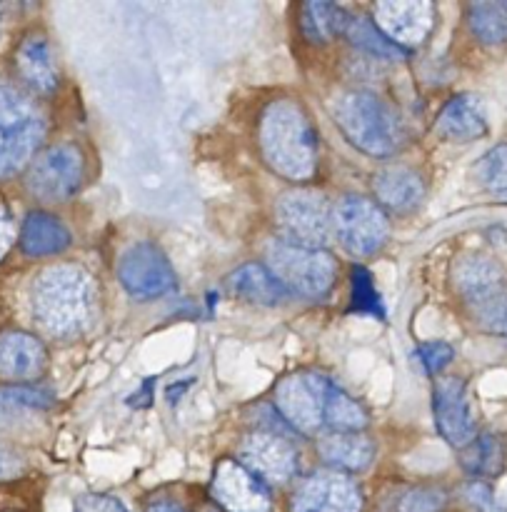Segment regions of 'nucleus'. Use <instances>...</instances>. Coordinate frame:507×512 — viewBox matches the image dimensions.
Returning a JSON list of instances; mask_svg holds the SVG:
<instances>
[{
    "mask_svg": "<svg viewBox=\"0 0 507 512\" xmlns=\"http://www.w3.org/2000/svg\"><path fill=\"white\" fill-rule=\"evenodd\" d=\"M33 318L53 338H78L93 325L98 310L95 283L78 265H50L30 288Z\"/></svg>",
    "mask_w": 507,
    "mask_h": 512,
    "instance_id": "nucleus-1",
    "label": "nucleus"
},
{
    "mask_svg": "<svg viewBox=\"0 0 507 512\" xmlns=\"http://www.w3.org/2000/svg\"><path fill=\"white\" fill-rule=\"evenodd\" d=\"M258 143L268 168L280 178L303 183L318 170V130L303 105L295 100H273L263 110Z\"/></svg>",
    "mask_w": 507,
    "mask_h": 512,
    "instance_id": "nucleus-2",
    "label": "nucleus"
},
{
    "mask_svg": "<svg viewBox=\"0 0 507 512\" xmlns=\"http://www.w3.org/2000/svg\"><path fill=\"white\" fill-rule=\"evenodd\" d=\"M333 118L350 145L373 158L398 153L405 140L398 110L373 90H350L335 98Z\"/></svg>",
    "mask_w": 507,
    "mask_h": 512,
    "instance_id": "nucleus-3",
    "label": "nucleus"
},
{
    "mask_svg": "<svg viewBox=\"0 0 507 512\" xmlns=\"http://www.w3.org/2000/svg\"><path fill=\"white\" fill-rule=\"evenodd\" d=\"M268 270L283 283L288 293L308 295V298H323L330 293L338 275L333 255L325 250L300 248L285 240H273L265 250Z\"/></svg>",
    "mask_w": 507,
    "mask_h": 512,
    "instance_id": "nucleus-4",
    "label": "nucleus"
},
{
    "mask_svg": "<svg viewBox=\"0 0 507 512\" xmlns=\"http://www.w3.org/2000/svg\"><path fill=\"white\" fill-rule=\"evenodd\" d=\"M43 135L40 110L15 90H0V178L25 168Z\"/></svg>",
    "mask_w": 507,
    "mask_h": 512,
    "instance_id": "nucleus-5",
    "label": "nucleus"
},
{
    "mask_svg": "<svg viewBox=\"0 0 507 512\" xmlns=\"http://www.w3.org/2000/svg\"><path fill=\"white\" fill-rule=\"evenodd\" d=\"M275 215L283 233L280 240L290 245L323 250L333 233V208L320 190L298 188L283 193L275 205Z\"/></svg>",
    "mask_w": 507,
    "mask_h": 512,
    "instance_id": "nucleus-6",
    "label": "nucleus"
},
{
    "mask_svg": "<svg viewBox=\"0 0 507 512\" xmlns=\"http://www.w3.org/2000/svg\"><path fill=\"white\" fill-rule=\"evenodd\" d=\"M333 228L340 243L355 258L378 253L390 235V223L383 208L363 195H348L333 213Z\"/></svg>",
    "mask_w": 507,
    "mask_h": 512,
    "instance_id": "nucleus-7",
    "label": "nucleus"
},
{
    "mask_svg": "<svg viewBox=\"0 0 507 512\" xmlns=\"http://www.w3.org/2000/svg\"><path fill=\"white\" fill-rule=\"evenodd\" d=\"M330 378L318 373H298L275 388V408L280 418L303 435H318L325 428V395Z\"/></svg>",
    "mask_w": 507,
    "mask_h": 512,
    "instance_id": "nucleus-8",
    "label": "nucleus"
},
{
    "mask_svg": "<svg viewBox=\"0 0 507 512\" xmlns=\"http://www.w3.org/2000/svg\"><path fill=\"white\" fill-rule=\"evenodd\" d=\"M83 173V155L75 145H53L30 165L28 190L45 203H63L78 193Z\"/></svg>",
    "mask_w": 507,
    "mask_h": 512,
    "instance_id": "nucleus-9",
    "label": "nucleus"
},
{
    "mask_svg": "<svg viewBox=\"0 0 507 512\" xmlns=\"http://www.w3.org/2000/svg\"><path fill=\"white\" fill-rule=\"evenodd\" d=\"M120 285L128 290V295L138 300H153L160 295L173 293L178 278L170 265L168 255L155 243H135L123 253L118 263Z\"/></svg>",
    "mask_w": 507,
    "mask_h": 512,
    "instance_id": "nucleus-10",
    "label": "nucleus"
},
{
    "mask_svg": "<svg viewBox=\"0 0 507 512\" xmlns=\"http://www.w3.org/2000/svg\"><path fill=\"white\" fill-rule=\"evenodd\" d=\"M293 512H363V490L338 470L308 475L290 500Z\"/></svg>",
    "mask_w": 507,
    "mask_h": 512,
    "instance_id": "nucleus-11",
    "label": "nucleus"
},
{
    "mask_svg": "<svg viewBox=\"0 0 507 512\" xmlns=\"http://www.w3.org/2000/svg\"><path fill=\"white\" fill-rule=\"evenodd\" d=\"M210 495L225 512H273L268 485L255 478L240 460H220Z\"/></svg>",
    "mask_w": 507,
    "mask_h": 512,
    "instance_id": "nucleus-12",
    "label": "nucleus"
},
{
    "mask_svg": "<svg viewBox=\"0 0 507 512\" xmlns=\"http://www.w3.org/2000/svg\"><path fill=\"white\" fill-rule=\"evenodd\" d=\"M240 463L263 483H288L298 473V450L275 430H258L243 440Z\"/></svg>",
    "mask_w": 507,
    "mask_h": 512,
    "instance_id": "nucleus-13",
    "label": "nucleus"
},
{
    "mask_svg": "<svg viewBox=\"0 0 507 512\" xmlns=\"http://www.w3.org/2000/svg\"><path fill=\"white\" fill-rule=\"evenodd\" d=\"M373 23L393 45L415 48L430 35L435 25V5L428 0H390L373 5Z\"/></svg>",
    "mask_w": 507,
    "mask_h": 512,
    "instance_id": "nucleus-14",
    "label": "nucleus"
},
{
    "mask_svg": "<svg viewBox=\"0 0 507 512\" xmlns=\"http://www.w3.org/2000/svg\"><path fill=\"white\" fill-rule=\"evenodd\" d=\"M433 413L440 435L455 448H468L478 438L468 388H465L463 380L445 378L435 383Z\"/></svg>",
    "mask_w": 507,
    "mask_h": 512,
    "instance_id": "nucleus-15",
    "label": "nucleus"
},
{
    "mask_svg": "<svg viewBox=\"0 0 507 512\" xmlns=\"http://www.w3.org/2000/svg\"><path fill=\"white\" fill-rule=\"evenodd\" d=\"M45 365H48V353L38 338L20 330L0 335V378L33 380L43 375Z\"/></svg>",
    "mask_w": 507,
    "mask_h": 512,
    "instance_id": "nucleus-16",
    "label": "nucleus"
},
{
    "mask_svg": "<svg viewBox=\"0 0 507 512\" xmlns=\"http://www.w3.org/2000/svg\"><path fill=\"white\" fill-rule=\"evenodd\" d=\"M435 133L453 143H468L488 133V118H485L483 103L475 95H455L448 100L438 115Z\"/></svg>",
    "mask_w": 507,
    "mask_h": 512,
    "instance_id": "nucleus-17",
    "label": "nucleus"
},
{
    "mask_svg": "<svg viewBox=\"0 0 507 512\" xmlns=\"http://www.w3.org/2000/svg\"><path fill=\"white\" fill-rule=\"evenodd\" d=\"M373 190L375 198L395 213H410L425 198L423 178L405 165H390L375 173Z\"/></svg>",
    "mask_w": 507,
    "mask_h": 512,
    "instance_id": "nucleus-18",
    "label": "nucleus"
},
{
    "mask_svg": "<svg viewBox=\"0 0 507 512\" xmlns=\"http://www.w3.org/2000/svg\"><path fill=\"white\" fill-rule=\"evenodd\" d=\"M15 65L25 83L38 93H53L58 88V65H55L50 40L43 33H33L20 43Z\"/></svg>",
    "mask_w": 507,
    "mask_h": 512,
    "instance_id": "nucleus-19",
    "label": "nucleus"
},
{
    "mask_svg": "<svg viewBox=\"0 0 507 512\" xmlns=\"http://www.w3.org/2000/svg\"><path fill=\"white\" fill-rule=\"evenodd\" d=\"M318 453L338 473H363L373 463L375 445L363 433H333L320 440Z\"/></svg>",
    "mask_w": 507,
    "mask_h": 512,
    "instance_id": "nucleus-20",
    "label": "nucleus"
},
{
    "mask_svg": "<svg viewBox=\"0 0 507 512\" xmlns=\"http://www.w3.org/2000/svg\"><path fill=\"white\" fill-rule=\"evenodd\" d=\"M455 285L465 300L473 305H483L488 300L503 295V270L488 258H463L455 268Z\"/></svg>",
    "mask_w": 507,
    "mask_h": 512,
    "instance_id": "nucleus-21",
    "label": "nucleus"
},
{
    "mask_svg": "<svg viewBox=\"0 0 507 512\" xmlns=\"http://www.w3.org/2000/svg\"><path fill=\"white\" fill-rule=\"evenodd\" d=\"M228 290L235 298H243L248 303L258 305H280L290 298L283 283L265 265L258 263H248L235 270V273H230Z\"/></svg>",
    "mask_w": 507,
    "mask_h": 512,
    "instance_id": "nucleus-22",
    "label": "nucleus"
},
{
    "mask_svg": "<svg viewBox=\"0 0 507 512\" xmlns=\"http://www.w3.org/2000/svg\"><path fill=\"white\" fill-rule=\"evenodd\" d=\"M70 245V233L58 218L48 213H28L20 228V250L30 258L63 253Z\"/></svg>",
    "mask_w": 507,
    "mask_h": 512,
    "instance_id": "nucleus-23",
    "label": "nucleus"
},
{
    "mask_svg": "<svg viewBox=\"0 0 507 512\" xmlns=\"http://www.w3.org/2000/svg\"><path fill=\"white\" fill-rule=\"evenodd\" d=\"M350 23V15L340 5L313 0L305 3L300 10V28L310 43H328V40L345 35Z\"/></svg>",
    "mask_w": 507,
    "mask_h": 512,
    "instance_id": "nucleus-24",
    "label": "nucleus"
},
{
    "mask_svg": "<svg viewBox=\"0 0 507 512\" xmlns=\"http://www.w3.org/2000/svg\"><path fill=\"white\" fill-rule=\"evenodd\" d=\"M365 425H368V413L363 405L330 380L325 395V428L335 433H360Z\"/></svg>",
    "mask_w": 507,
    "mask_h": 512,
    "instance_id": "nucleus-25",
    "label": "nucleus"
},
{
    "mask_svg": "<svg viewBox=\"0 0 507 512\" xmlns=\"http://www.w3.org/2000/svg\"><path fill=\"white\" fill-rule=\"evenodd\" d=\"M463 468L475 478H495L505 468V448L495 435H480L463 448Z\"/></svg>",
    "mask_w": 507,
    "mask_h": 512,
    "instance_id": "nucleus-26",
    "label": "nucleus"
},
{
    "mask_svg": "<svg viewBox=\"0 0 507 512\" xmlns=\"http://www.w3.org/2000/svg\"><path fill=\"white\" fill-rule=\"evenodd\" d=\"M468 23L483 43H507V3H473L468 8Z\"/></svg>",
    "mask_w": 507,
    "mask_h": 512,
    "instance_id": "nucleus-27",
    "label": "nucleus"
},
{
    "mask_svg": "<svg viewBox=\"0 0 507 512\" xmlns=\"http://www.w3.org/2000/svg\"><path fill=\"white\" fill-rule=\"evenodd\" d=\"M55 398L50 390L28 388V385H13L0 388V420H13L23 413L53 408Z\"/></svg>",
    "mask_w": 507,
    "mask_h": 512,
    "instance_id": "nucleus-28",
    "label": "nucleus"
},
{
    "mask_svg": "<svg viewBox=\"0 0 507 512\" xmlns=\"http://www.w3.org/2000/svg\"><path fill=\"white\" fill-rule=\"evenodd\" d=\"M345 35H348V40L355 45V48L365 50V53L375 55V58L380 60L405 58V50H400L398 45L390 43V40L375 28L373 20L368 18H353V15H350V23H348V30H345Z\"/></svg>",
    "mask_w": 507,
    "mask_h": 512,
    "instance_id": "nucleus-29",
    "label": "nucleus"
},
{
    "mask_svg": "<svg viewBox=\"0 0 507 512\" xmlns=\"http://www.w3.org/2000/svg\"><path fill=\"white\" fill-rule=\"evenodd\" d=\"M475 173H478L480 185L490 195H495V198L507 203V143L495 145L490 153H485L478 168H475Z\"/></svg>",
    "mask_w": 507,
    "mask_h": 512,
    "instance_id": "nucleus-30",
    "label": "nucleus"
},
{
    "mask_svg": "<svg viewBox=\"0 0 507 512\" xmlns=\"http://www.w3.org/2000/svg\"><path fill=\"white\" fill-rule=\"evenodd\" d=\"M353 310H358V313L380 315V318L385 315L380 295L373 285V278H370V273L365 268L353 270Z\"/></svg>",
    "mask_w": 507,
    "mask_h": 512,
    "instance_id": "nucleus-31",
    "label": "nucleus"
},
{
    "mask_svg": "<svg viewBox=\"0 0 507 512\" xmlns=\"http://www.w3.org/2000/svg\"><path fill=\"white\" fill-rule=\"evenodd\" d=\"M455 350L453 345L443 343V340H435V343H423L418 345V350L413 353L415 363L423 368L425 375H438L440 370L448 368L450 360H453Z\"/></svg>",
    "mask_w": 507,
    "mask_h": 512,
    "instance_id": "nucleus-32",
    "label": "nucleus"
},
{
    "mask_svg": "<svg viewBox=\"0 0 507 512\" xmlns=\"http://www.w3.org/2000/svg\"><path fill=\"white\" fill-rule=\"evenodd\" d=\"M443 508L445 493L438 488H415L398 503V512H440Z\"/></svg>",
    "mask_w": 507,
    "mask_h": 512,
    "instance_id": "nucleus-33",
    "label": "nucleus"
},
{
    "mask_svg": "<svg viewBox=\"0 0 507 512\" xmlns=\"http://www.w3.org/2000/svg\"><path fill=\"white\" fill-rule=\"evenodd\" d=\"M475 318H478L480 328H485L488 333L507 335V295L503 293L488 303L475 305Z\"/></svg>",
    "mask_w": 507,
    "mask_h": 512,
    "instance_id": "nucleus-34",
    "label": "nucleus"
},
{
    "mask_svg": "<svg viewBox=\"0 0 507 512\" xmlns=\"http://www.w3.org/2000/svg\"><path fill=\"white\" fill-rule=\"evenodd\" d=\"M465 500H468L473 512H505L500 508L498 500H495L493 490L485 483H480V480H475V483H470L468 488H465Z\"/></svg>",
    "mask_w": 507,
    "mask_h": 512,
    "instance_id": "nucleus-35",
    "label": "nucleus"
},
{
    "mask_svg": "<svg viewBox=\"0 0 507 512\" xmlns=\"http://www.w3.org/2000/svg\"><path fill=\"white\" fill-rule=\"evenodd\" d=\"M73 512H130V510L125 508L123 500L113 498V495L90 493L75 500Z\"/></svg>",
    "mask_w": 507,
    "mask_h": 512,
    "instance_id": "nucleus-36",
    "label": "nucleus"
},
{
    "mask_svg": "<svg viewBox=\"0 0 507 512\" xmlns=\"http://www.w3.org/2000/svg\"><path fill=\"white\" fill-rule=\"evenodd\" d=\"M13 238H15L13 220H10L8 210L0 205V260L5 258V253H8L10 245H13Z\"/></svg>",
    "mask_w": 507,
    "mask_h": 512,
    "instance_id": "nucleus-37",
    "label": "nucleus"
},
{
    "mask_svg": "<svg viewBox=\"0 0 507 512\" xmlns=\"http://www.w3.org/2000/svg\"><path fill=\"white\" fill-rule=\"evenodd\" d=\"M18 473H20V460L15 458L10 450H5L3 445H0V480L13 478V475Z\"/></svg>",
    "mask_w": 507,
    "mask_h": 512,
    "instance_id": "nucleus-38",
    "label": "nucleus"
},
{
    "mask_svg": "<svg viewBox=\"0 0 507 512\" xmlns=\"http://www.w3.org/2000/svg\"><path fill=\"white\" fill-rule=\"evenodd\" d=\"M148 512H185V508L178 503H170V500H158V503L150 505Z\"/></svg>",
    "mask_w": 507,
    "mask_h": 512,
    "instance_id": "nucleus-39",
    "label": "nucleus"
}]
</instances>
